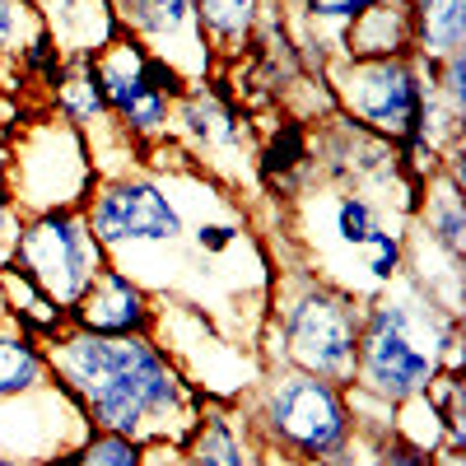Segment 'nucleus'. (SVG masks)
Returning <instances> with one entry per match:
<instances>
[{
    "label": "nucleus",
    "mask_w": 466,
    "mask_h": 466,
    "mask_svg": "<svg viewBox=\"0 0 466 466\" xmlns=\"http://www.w3.org/2000/svg\"><path fill=\"white\" fill-rule=\"evenodd\" d=\"M47 373L94 430L136 443H182L201 401L149 336H94L70 327L47 350Z\"/></svg>",
    "instance_id": "f257e3e1"
},
{
    "label": "nucleus",
    "mask_w": 466,
    "mask_h": 466,
    "mask_svg": "<svg viewBox=\"0 0 466 466\" xmlns=\"http://www.w3.org/2000/svg\"><path fill=\"white\" fill-rule=\"evenodd\" d=\"M461 340L434 294H382L360 318L355 382L387 406H406L439 373H457Z\"/></svg>",
    "instance_id": "f03ea898"
},
{
    "label": "nucleus",
    "mask_w": 466,
    "mask_h": 466,
    "mask_svg": "<svg viewBox=\"0 0 466 466\" xmlns=\"http://www.w3.org/2000/svg\"><path fill=\"white\" fill-rule=\"evenodd\" d=\"M257 430L280 452H294L303 461H331L350 443V406L336 382L289 369L266 382L257 406Z\"/></svg>",
    "instance_id": "7ed1b4c3"
},
{
    "label": "nucleus",
    "mask_w": 466,
    "mask_h": 466,
    "mask_svg": "<svg viewBox=\"0 0 466 466\" xmlns=\"http://www.w3.org/2000/svg\"><path fill=\"white\" fill-rule=\"evenodd\" d=\"M360 303L345 289L308 280L280 313L285 355L294 369L313 373L322 382H355L360 364Z\"/></svg>",
    "instance_id": "20e7f679"
},
{
    "label": "nucleus",
    "mask_w": 466,
    "mask_h": 466,
    "mask_svg": "<svg viewBox=\"0 0 466 466\" xmlns=\"http://www.w3.org/2000/svg\"><path fill=\"white\" fill-rule=\"evenodd\" d=\"M10 266L33 280L56 308H70L103 270V243L80 210H43L19 228Z\"/></svg>",
    "instance_id": "39448f33"
},
{
    "label": "nucleus",
    "mask_w": 466,
    "mask_h": 466,
    "mask_svg": "<svg viewBox=\"0 0 466 466\" xmlns=\"http://www.w3.org/2000/svg\"><path fill=\"white\" fill-rule=\"evenodd\" d=\"M336 94L378 136L410 140L424 122V85H420L410 56L345 61L336 70Z\"/></svg>",
    "instance_id": "423d86ee"
},
{
    "label": "nucleus",
    "mask_w": 466,
    "mask_h": 466,
    "mask_svg": "<svg viewBox=\"0 0 466 466\" xmlns=\"http://www.w3.org/2000/svg\"><path fill=\"white\" fill-rule=\"evenodd\" d=\"M94 75L107 112H116L136 136H154L168 116V98L182 94V75L136 47L131 37H112V43L94 56Z\"/></svg>",
    "instance_id": "0eeeda50"
},
{
    "label": "nucleus",
    "mask_w": 466,
    "mask_h": 466,
    "mask_svg": "<svg viewBox=\"0 0 466 466\" xmlns=\"http://www.w3.org/2000/svg\"><path fill=\"white\" fill-rule=\"evenodd\" d=\"M85 219L94 228V238L103 243V252L127 248V243H173L182 233L177 206L145 177H122V182L98 187Z\"/></svg>",
    "instance_id": "6e6552de"
},
{
    "label": "nucleus",
    "mask_w": 466,
    "mask_h": 466,
    "mask_svg": "<svg viewBox=\"0 0 466 466\" xmlns=\"http://www.w3.org/2000/svg\"><path fill=\"white\" fill-rule=\"evenodd\" d=\"M66 318H70V327L94 331V336H145L154 322L145 289L112 266H103L85 285V294L66 308Z\"/></svg>",
    "instance_id": "1a4fd4ad"
},
{
    "label": "nucleus",
    "mask_w": 466,
    "mask_h": 466,
    "mask_svg": "<svg viewBox=\"0 0 466 466\" xmlns=\"http://www.w3.org/2000/svg\"><path fill=\"white\" fill-rule=\"evenodd\" d=\"M116 15H122V24L145 37V52L159 56L177 70V52H197V61L206 66V33L197 24V10H191V0H116Z\"/></svg>",
    "instance_id": "9d476101"
},
{
    "label": "nucleus",
    "mask_w": 466,
    "mask_h": 466,
    "mask_svg": "<svg viewBox=\"0 0 466 466\" xmlns=\"http://www.w3.org/2000/svg\"><path fill=\"white\" fill-rule=\"evenodd\" d=\"M410 15V37L420 56L448 61L466 43V0H406Z\"/></svg>",
    "instance_id": "9b49d317"
},
{
    "label": "nucleus",
    "mask_w": 466,
    "mask_h": 466,
    "mask_svg": "<svg viewBox=\"0 0 466 466\" xmlns=\"http://www.w3.org/2000/svg\"><path fill=\"white\" fill-rule=\"evenodd\" d=\"M187 466H252V452L243 448L238 430L224 410H201L197 424L182 439Z\"/></svg>",
    "instance_id": "f8f14e48"
},
{
    "label": "nucleus",
    "mask_w": 466,
    "mask_h": 466,
    "mask_svg": "<svg viewBox=\"0 0 466 466\" xmlns=\"http://www.w3.org/2000/svg\"><path fill=\"white\" fill-rule=\"evenodd\" d=\"M47 378V350L28 331H0V401L37 392Z\"/></svg>",
    "instance_id": "ddd939ff"
},
{
    "label": "nucleus",
    "mask_w": 466,
    "mask_h": 466,
    "mask_svg": "<svg viewBox=\"0 0 466 466\" xmlns=\"http://www.w3.org/2000/svg\"><path fill=\"white\" fill-rule=\"evenodd\" d=\"M0 289H5V303H10L19 331L37 336V331H61V327H66V308H56L33 280H24L15 266L0 270Z\"/></svg>",
    "instance_id": "4468645a"
},
{
    "label": "nucleus",
    "mask_w": 466,
    "mask_h": 466,
    "mask_svg": "<svg viewBox=\"0 0 466 466\" xmlns=\"http://www.w3.org/2000/svg\"><path fill=\"white\" fill-rule=\"evenodd\" d=\"M56 103L70 122H98L107 112L103 89H98V75H94V56H80L66 75L56 70Z\"/></svg>",
    "instance_id": "2eb2a0df"
},
{
    "label": "nucleus",
    "mask_w": 466,
    "mask_h": 466,
    "mask_svg": "<svg viewBox=\"0 0 466 466\" xmlns=\"http://www.w3.org/2000/svg\"><path fill=\"white\" fill-rule=\"evenodd\" d=\"M197 24L215 43H243L261 19V0H191Z\"/></svg>",
    "instance_id": "dca6fc26"
},
{
    "label": "nucleus",
    "mask_w": 466,
    "mask_h": 466,
    "mask_svg": "<svg viewBox=\"0 0 466 466\" xmlns=\"http://www.w3.org/2000/svg\"><path fill=\"white\" fill-rule=\"evenodd\" d=\"M443 191L430 197V210H424V224H430V243H439L448 257L466 252V219H461V197H457V182H439Z\"/></svg>",
    "instance_id": "f3484780"
},
{
    "label": "nucleus",
    "mask_w": 466,
    "mask_h": 466,
    "mask_svg": "<svg viewBox=\"0 0 466 466\" xmlns=\"http://www.w3.org/2000/svg\"><path fill=\"white\" fill-rule=\"evenodd\" d=\"M75 466H145V443L136 439H122V434H89L75 452Z\"/></svg>",
    "instance_id": "a211bd4d"
},
{
    "label": "nucleus",
    "mask_w": 466,
    "mask_h": 466,
    "mask_svg": "<svg viewBox=\"0 0 466 466\" xmlns=\"http://www.w3.org/2000/svg\"><path fill=\"white\" fill-rule=\"evenodd\" d=\"M373 5H387V0H303L308 19H313V24H331V28H340V37H345V28H350V24H355L360 15H369Z\"/></svg>",
    "instance_id": "6ab92c4d"
},
{
    "label": "nucleus",
    "mask_w": 466,
    "mask_h": 466,
    "mask_svg": "<svg viewBox=\"0 0 466 466\" xmlns=\"http://www.w3.org/2000/svg\"><path fill=\"white\" fill-rule=\"evenodd\" d=\"M24 5L19 0H0V56L24 52Z\"/></svg>",
    "instance_id": "aec40b11"
},
{
    "label": "nucleus",
    "mask_w": 466,
    "mask_h": 466,
    "mask_svg": "<svg viewBox=\"0 0 466 466\" xmlns=\"http://www.w3.org/2000/svg\"><path fill=\"white\" fill-rule=\"evenodd\" d=\"M19 210H15V201L0 191V270L10 266V257H15V243H19Z\"/></svg>",
    "instance_id": "412c9836"
},
{
    "label": "nucleus",
    "mask_w": 466,
    "mask_h": 466,
    "mask_svg": "<svg viewBox=\"0 0 466 466\" xmlns=\"http://www.w3.org/2000/svg\"><path fill=\"white\" fill-rule=\"evenodd\" d=\"M382 466H434V457H430V452H420V448H410L406 439H397V443H387Z\"/></svg>",
    "instance_id": "4be33fe9"
},
{
    "label": "nucleus",
    "mask_w": 466,
    "mask_h": 466,
    "mask_svg": "<svg viewBox=\"0 0 466 466\" xmlns=\"http://www.w3.org/2000/svg\"><path fill=\"white\" fill-rule=\"evenodd\" d=\"M197 238H201V248H206V252H224L233 238H238V228H233V224H201Z\"/></svg>",
    "instance_id": "5701e85b"
},
{
    "label": "nucleus",
    "mask_w": 466,
    "mask_h": 466,
    "mask_svg": "<svg viewBox=\"0 0 466 466\" xmlns=\"http://www.w3.org/2000/svg\"><path fill=\"white\" fill-rule=\"evenodd\" d=\"M299 145H303V140H299V131H285V154H289V149H299ZM276 164H280V168H289V159H280V149H270L266 168H276Z\"/></svg>",
    "instance_id": "b1692460"
},
{
    "label": "nucleus",
    "mask_w": 466,
    "mask_h": 466,
    "mask_svg": "<svg viewBox=\"0 0 466 466\" xmlns=\"http://www.w3.org/2000/svg\"><path fill=\"white\" fill-rule=\"evenodd\" d=\"M434 466H461V448H443V452L434 457Z\"/></svg>",
    "instance_id": "393cba45"
},
{
    "label": "nucleus",
    "mask_w": 466,
    "mask_h": 466,
    "mask_svg": "<svg viewBox=\"0 0 466 466\" xmlns=\"http://www.w3.org/2000/svg\"><path fill=\"white\" fill-rule=\"evenodd\" d=\"M80 452V448H75ZM75 452H56V457H47V466H75Z\"/></svg>",
    "instance_id": "a878e982"
},
{
    "label": "nucleus",
    "mask_w": 466,
    "mask_h": 466,
    "mask_svg": "<svg viewBox=\"0 0 466 466\" xmlns=\"http://www.w3.org/2000/svg\"><path fill=\"white\" fill-rule=\"evenodd\" d=\"M0 466H28L24 457H5V452H0Z\"/></svg>",
    "instance_id": "bb28decb"
}]
</instances>
